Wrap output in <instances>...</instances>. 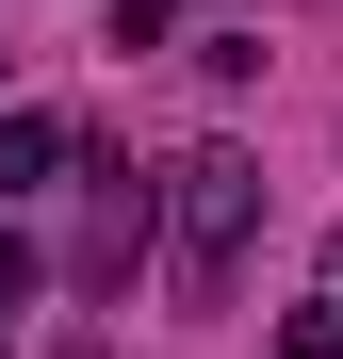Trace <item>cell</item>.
Returning <instances> with one entry per match:
<instances>
[{
	"mask_svg": "<svg viewBox=\"0 0 343 359\" xmlns=\"http://www.w3.org/2000/svg\"><path fill=\"white\" fill-rule=\"evenodd\" d=\"M246 212H262V163H246V147H196V163H180V294H213V278H229Z\"/></svg>",
	"mask_w": 343,
	"mask_h": 359,
	"instance_id": "cell-1",
	"label": "cell"
},
{
	"mask_svg": "<svg viewBox=\"0 0 343 359\" xmlns=\"http://www.w3.org/2000/svg\"><path fill=\"white\" fill-rule=\"evenodd\" d=\"M66 163V131H49V114H0V180H49Z\"/></svg>",
	"mask_w": 343,
	"mask_h": 359,
	"instance_id": "cell-2",
	"label": "cell"
},
{
	"mask_svg": "<svg viewBox=\"0 0 343 359\" xmlns=\"http://www.w3.org/2000/svg\"><path fill=\"white\" fill-rule=\"evenodd\" d=\"M163 17H180V0H114V49H163Z\"/></svg>",
	"mask_w": 343,
	"mask_h": 359,
	"instance_id": "cell-3",
	"label": "cell"
},
{
	"mask_svg": "<svg viewBox=\"0 0 343 359\" xmlns=\"http://www.w3.org/2000/svg\"><path fill=\"white\" fill-rule=\"evenodd\" d=\"M17 294H33V245H17V229H0V311H17Z\"/></svg>",
	"mask_w": 343,
	"mask_h": 359,
	"instance_id": "cell-4",
	"label": "cell"
}]
</instances>
